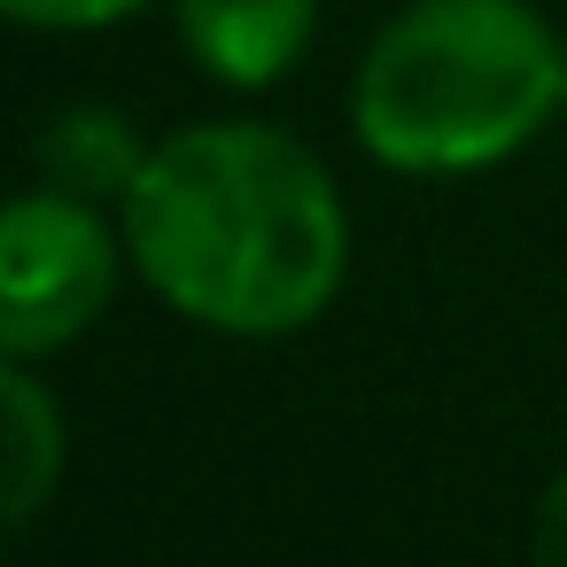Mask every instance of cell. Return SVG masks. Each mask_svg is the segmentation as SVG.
<instances>
[{
    "mask_svg": "<svg viewBox=\"0 0 567 567\" xmlns=\"http://www.w3.org/2000/svg\"><path fill=\"white\" fill-rule=\"evenodd\" d=\"M133 280L203 334H303L350 280V203L311 141L265 117H203L148 148L117 203Z\"/></svg>",
    "mask_w": 567,
    "mask_h": 567,
    "instance_id": "1",
    "label": "cell"
},
{
    "mask_svg": "<svg viewBox=\"0 0 567 567\" xmlns=\"http://www.w3.org/2000/svg\"><path fill=\"white\" fill-rule=\"evenodd\" d=\"M559 71L536 0H404L350 71V141L396 179H474L567 117Z\"/></svg>",
    "mask_w": 567,
    "mask_h": 567,
    "instance_id": "2",
    "label": "cell"
},
{
    "mask_svg": "<svg viewBox=\"0 0 567 567\" xmlns=\"http://www.w3.org/2000/svg\"><path fill=\"white\" fill-rule=\"evenodd\" d=\"M133 257L125 226L102 203H79L63 187L0 195V358H63L102 327L117 303Z\"/></svg>",
    "mask_w": 567,
    "mask_h": 567,
    "instance_id": "3",
    "label": "cell"
},
{
    "mask_svg": "<svg viewBox=\"0 0 567 567\" xmlns=\"http://www.w3.org/2000/svg\"><path fill=\"white\" fill-rule=\"evenodd\" d=\"M164 9L179 55L226 94L280 86L319 40V0H164Z\"/></svg>",
    "mask_w": 567,
    "mask_h": 567,
    "instance_id": "4",
    "label": "cell"
},
{
    "mask_svg": "<svg viewBox=\"0 0 567 567\" xmlns=\"http://www.w3.org/2000/svg\"><path fill=\"white\" fill-rule=\"evenodd\" d=\"M71 466V420L55 404V389L40 381V365L0 358V544L24 536Z\"/></svg>",
    "mask_w": 567,
    "mask_h": 567,
    "instance_id": "5",
    "label": "cell"
},
{
    "mask_svg": "<svg viewBox=\"0 0 567 567\" xmlns=\"http://www.w3.org/2000/svg\"><path fill=\"white\" fill-rule=\"evenodd\" d=\"M148 148H156V141H148L125 110H110V102H71V110H55V117L40 125V141H32V172H40L48 187L79 195V203L117 210V203L133 195Z\"/></svg>",
    "mask_w": 567,
    "mask_h": 567,
    "instance_id": "6",
    "label": "cell"
},
{
    "mask_svg": "<svg viewBox=\"0 0 567 567\" xmlns=\"http://www.w3.org/2000/svg\"><path fill=\"white\" fill-rule=\"evenodd\" d=\"M141 9H156V0H0V24L79 40V32H110V24H125V17H141Z\"/></svg>",
    "mask_w": 567,
    "mask_h": 567,
    "instance_id": "7",
    "label": "cell"
},
{
    "mask_svg": "<svg viewBox=\"0 0 567 567\" xmlns=\"http://www.w3.org/2000/svg\"><path fill=\"white\" fill-rule=\"evenodd\" d=\"M528 567H567V466L544 482V497L528 513Z\"/></svg>",
    "mask_w": 567,
    "mask_h": 567,
    "instance_id": "8",
    "label": "cell"
},
{
    "mask_svg": "<svg viewBox=\"0 0 567 567\" xmlns=\"http://www.w3.org/2000/svg\"><path fill=\"white\" fill-rule=\"evenodd\" d=\"M559 110H567V71H559Z\"/></svg>",
    "mask_w": 567,
    "mask_h": 567,
    "instance_id": "9",
    "label": "cell"
}]
</instances>
